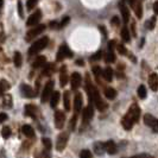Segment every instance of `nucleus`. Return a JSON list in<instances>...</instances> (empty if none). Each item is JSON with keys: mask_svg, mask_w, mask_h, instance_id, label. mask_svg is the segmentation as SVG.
<instances>
[{"mask_svg": "<svg viewBox=\"0 0 158 158\" xmlns=\"http://www.w3.org/2000/svg\"><path fill=\"white\" fill-rule=\"evenodd\" d=\"M87 92H88V97H89V101L92 104H94V106L97 107L100 112L101 111H105L106 108H107V105H106L105 101L101 99L99 90L90 83L89 77H87Z\"/></svg>", "mask_w": 158, "mask_h": 158, "instance_id": "f257e3e1", "label": "nucleus"}, {"mask_svg": "<svg viewBox=\"0 0 158 158\" xmlns=\"http://www.w3.org/2000/svg\"><path fill=\"white\" fill-rule=\"evenodd\" d=\"M48 43H49V38L48 37H43V38L38 39L37 42H35V43L30 46L29 55L31 56V55H35V53H38L39 51H42L44 48L48 45Z\"/></svg>", "mask_w": 158, "mask_h": 158, "instance_id": "f03ea898", "label": "nucleus"}, {"mask_svg": "<svg viewBox=\"0 0 158 158\" xmlns=\"http://www.w3.org/2000/svg\"><path fill=\"white\" fill-rule=\"evenodd\" d=\"M44 30H45V25H43V24H41V25H36L34 29H31V30H30V31L26 34V36H25V39H26L27 42L32 41L35 37H37L38 35H41Z\"/></svg>", "mask_w": 158, "mask_h": 158, "instance_id": "7ed1b4c3", "label": "nucleus"}, {"mask_svg": "<svg viewBox=\"0 0 158 158\" xmlns=\"http://www.w3.org/2000/svg\"><path fill=\"white\" fill-rule=\"evenodd\" d=\"M68 138H69V134L68 132H62L61 134L58 136L57 138V143H56V150L57 151H63L67 146V143H68Z\"/></svg>", "mask_w": 158, "mask_h": 158, "instance_id": "20e7f679", "label": "nucleus"}, {"mask_svg": "<svg viewBox=\"0 0 158 158\" xmlns=\"http://www.w3.org/2000/svg\"><path fill=\"white\" fill-rule=\"evenodd\" d=\"M53 92V81H49L45 85V87L43 89V93H42V102L43 104L48 102L50 100V97H51Z\"/></svg>", "mask_w": 158, "mask_h": 158, "instance_id": "39448f33", "label": "nucleus"}, {"mask_svg": "<svg viewBox=\"0 0 158 158\" xmlns=\"http://www.w3.org/2000/svg\"><path fill=\"white\" fill-rule=\"evenodd\" d=\"M67 57H73V53L69 50V48L65 44H63L61 48H60L58 53H57V57L56 58H57V61H63Z\"/></svg>", "mask_w": 158, "mask_h": 158, "instance_id": "423d86ee", "label": "nucleus"}, {"mask_svg": "<svg viewBox=\"0 0 158 158\" xmlns=\"http://www.w3.org/2000/svg\"><path fill=\"white\" fill-rule=\"evenodd\" d=\"M119 10H120V12H121L124 23L127 24L128 20H130V10L126 6V1H125V0H121V1L119 2Z\"/></svg>", "mask_w": 158, "mask_h": 158, "instance_id": "0eeeda50", "label": "nucleus"}, {"mask_svg": "<svg viewBox=\"0 0 158 158\" xmlns=\"http://www.w3.org/2000/svg\"><path fill=\"white\" fill-rule=\"evenodd\" d=\"M41 18H42V12L38 10V11H36L35 13H32L29 17V19H27L26 22V25L27 26H36V25H38Z\"/></svg>", "mask_w": 158, "mask_h": 158, "instance_id": "6e6552de", "label": "nucleus"}, {"mask_svg": "<svg viewBox=\"0 0 158 158\" xmlns=\"http://www.w3.org/2000/svg\"><path fill=\"white\" fill-rule=\"evenodd\" d=\"M93 115H94V107H93V104L90 102V104L83 109V112H82L83 121H85V123H88V121L93 118Z\"/></svg>", "mask_w": 158, "mask_h": 158, "instance_id": "1a4fd4ad", "label": "nucleus"}, {"mask_svg": "<svg viewBox=\"0 0 158 158\" xmlns=\"http://www.w3.org/2000/svg\"><path fill=\"white\" fill-rule=\"evenodd\" d=\"M65 123V115L62 111H56L55 113V125L57 128H63Z\"/></svg>", "mask_w": 158, "mask_h": 158, "instance_id": "9d476101", "label": "nucleus"}, {"mask_svg": "<svg viewBox=\"0 0 158 158\" xmlns=\"http://www.w3.org/2000/svg\"><path fill=\"white\" fill-rule=\"evenodd\" d=\"M70 82H71V88L74 90H76L77 88L81 86V82H82V77L79 73H73L70 77Z\"/></svg>", "mask_w": 158, "mask_h": 158, "instance_id": "9b49d317", "label": "nucleus"}, {"mask_svg": "<svg viewBox=\"0 0 158 158\" xmlns=\"http://www.w3.org/2000/svg\"><path fill=\"white\" fill-rule=\"evenodd\" d=\"M121 124H123V127L126 130V131H130L132 127H133V125H134V120L132 119V117L128 113L125 115L123 118V120H121Z\"/></svg>", "mask_w": 158, "mask_h": 158, "instance_id": "f8f14e48", "label": "nucleus"}, {"mask_svg": "<svg viewBox=\"0 0 158 158\" xmlns=\"http://www.w3.org/2000/svg\"><path fill=\"white\" fill-rule=\"evenodd\" d=\"M20 90H22V94L26 97H34L36 95V92L29 85H22L20 86Z\"/></svg>", "mask_w": 158, "mask_h": 158, "instance_id": "ddd939ff", "label": "nucleus"}, {"mask_svg": "<svg viewBox=\"0 0 158 158\" xmlns=\"http://www.w3.org/2000/svg\"><path fill=\"white\" fill-rule=\"evenodd\" d=\"M128 114L132 117V119L134 120V123H137L139 120V117H140V108L137 105H132L130 111H128Z\"/></svg>", "mask_w": 158, "mask_h": 158, "instance_id": "4468645a", "label": "nucleus"}, {"mask_svg": "<svg viewBox=\"0 0 158 158\" xmlns=\"http://www.w3.org/2000/svg\"><path fill=\"white\" fill-rule=\"evenodd\" d=\"M149 86L153 92L158 90V75L156 73H152L149 76Z\"/></svg>", "mask_w": 158, "mask_h": 158, "instance_id": "2eb2a0df", "label": "nucleus"}, {"mask_svg": "<svg viewBox=\"0 0 158 158\" xmlns=\"http://www.w3.org/2000/svg\"><path fill=\"white\" fill-rule=\"evenodd\" d=\"M82 102H83L82 95L80 93H77L75 99H74V109H75V113H79L80 111L82 109Z\"/></svg>", "mask_w": 158, "mask_h": 158, "instance_id": "dca6fc26", "label": "nucleus"}, {"mask_svg": "<svg viewBox=\"0 0 158 158\" xmlns=\"http://www.w3.org/2000/svg\"><path fill=\"white\" fill-rule=\"evenodd\" d=\"M22 132H23V134L25 137H27V138H35V130L30 125H24L22 127Z\"/></svg>", "mask_w": 158, "mask_h": 158, "instance_id": "f3484780", "label": "nucleus"}, {"mask_svg": "<svg viewBox=\"0 0 158 158\" xmlns=\"http://www.w3.org/2000/svg\"><path fill=\"white\" fill-rule=\"evenodd\" d=\"M105 150L107 153H109V155H114L117 153V145H115L114 141L109 140L105 143Z\"/></svg>", "mask_w": 158, "mask_h": 158, "instance_id": "a211bd4d", "label": "nucleus"}, {"mask_svg": "<svg viewBox=\"0 0 158 158\" xmlns=\"http://www.w3.org/2000/svg\"><path fill=\"white\" fill-rule=\"evenodd\" d=\"M60 92H53V94H51V97H50V106H51V108H55L56 106L58 105V101H60Z\"/></svg>", "mask_w": 158, "mask_h": 158, "instance_id": "6ab92c4d", "label": "nucleus"}, {"mask_svg": "<svg viewBox=\"0 0 158 158\" xmlns=\"http://www.w3.org/2000/svg\"><path fill=\"white\" fill-rule=\"evenodd\" d=\"M102 76L105 77L106 81H108V82H111L112 79H113V69L111 68V67H107L104 73H102Z\"/></svg>", "mask_w": 158, "mask_h": 158, "instance_id": "aec40b11", "label": "nucleus"}, {"mask_svg": "<svg viewBox=\"0 0 158 158\" xmlns=\"http://www.w3.org/2000/svg\"><path fill=\"white\" fill-rule=\"evenodd\" d=\"M13 63H14V65H16L17 68L22 67L23 57H22V53H19V51H16V53H14V56H13Z\"/></svg>", "mask_w": 158, "mask_h": 158, "instance_id": "412c9836", "label": "nucleus"}, {"mask_svg": "<svg viewBox=\"0 0 158 158\" xmlns=\"http://www.w3.org/2000/svg\"><path fill=\"white\" fill-rule=\"evenodd\" d=\"M45 62H46V58L44 56H39L35 60V62L32 63V67L34 68H39L42 65H45Z\"/></svg>", "mask_w": 158, "mask_h": 158, "instance_id": "4be33fe9", "label": "nucleus"}, {"mask_svg": "<svg viewBox=\"0 0 158 158\" xmlns=\"http://www.w3.org/2000/svg\"><path fill=\"white\" fill-rule=\"evenodd\" d=\"M94 151H95V153L97 155H102L104 152H105V144L104 143H95L94 144Z\"/></svg>", "mask_w": 158, "mask_h": 158, "instance_id": "5701e85b", "label": "nucleus"}, {"mask_svg": "<svg viewBox=\"0 0 158 158\" xmlns=\"http://www.w3.org/2000/svg\"><path fill=\"white\" fill-rule=\"evenodd\" d=\"M105 95L108 100H113L117 97V92L114 88H106L105 89Z\"/></svg>", "mask_w": 158, "mask_h": 158, "instance_id": "b1692460", "label": "nucleus"}, {"mask_svg": "<svg viewBox=\"0 0 158 158\" xmlns=\"http://www.w3.org/2000/svg\"><path fill=\"white\" fill-rule=\"evenodd\" d=\"M63 102L65 111H70V99H69V92H64L63 94Z\"/></svg>", "mask_w": 158, "mask_h": 158, "instance_id": "393cba45", "label": "nucleus"}, {"mask_svg": "<svg viewBox=\"0 0 158 158\" xmlns=\"http://www.w3.org/2000/svg\"><path fill=\"white\" fill-rule=\"evenodd\" d=\"M36 111H37V108H36L34 105H26L25 106V114L29 115V117H35Z\"/></svg>", "mask_w": 158, "mask_h": 158, "instance_id": "a878e982", "label": "nucleus"}, {"mask_svg": "<svg viewBox=\"0 0 158 158\" xmlns=\"http://www.w3.org/2000/svg\"><path fill=\"white\" fill-rule=\"evenodd\" d=\"M60 82H61V86H65L67 82H68V76H67V73H65V68L61 69V75H60Z\"/></svg>", "mask_w": 158, "mask_h": 158, "instance_id": "bb28decb", "label": "nucleus"}, {"mask_svg": "<svg viewBox=\"0 0 158 158\" xmlns=\"http://www.w3.org/2000/svg\"><path fill=\"white\" fill-rule=\"evenodd\" d=\"M53 69H55V65L53 64H46L43 69V75L44 76H49L53 73Z\"/></svg>", "mask_w": 158, "mask_h": 158, "instance_id": "cd10ccee", "label": "nucleus"}, {"mask_svg": "<svg viewBox=\"0 0 158 158\" xmlns=\"http://www.w3.org/2000/svg\"><path fill=\"white\" fill-rule=\"evenodd\" d=\"M137 94H138L139 99H145V97H146V94H148V93H146V88H145V86L140 85V86L138 87Z\"/></svg>", "mask_w": 158, "mask_h": 158, "instance_id": "c85d7f7f", "label": "nucleus"}, {"mask_svg": "<svg viewBox=\"0 0 158 158\" xmlns=\"http://www.w3.org/2000/svg\"><path fill=\"white\" fill-rule=\"evenodd\" d=\"M121 38H123L124 42H130L131 41V36H130V31L126 29V27H124L123 30H121Z\"/></svg>", "mask_w": 158, "mask_h": 158, "instance_id": "c756f323", "label": "nucleus"}, {"mask_svg": "<svg viewBox=\"0 0 158 158\" xmlns=\"http://www.w3.org/2000/svg\"><path fill=\"white\" fill-rule=\"evenodd\" d=\"M115 61V53L113 50H108V53L106 55V62L107 63H113Z\"/></svg>", "mask_w": 158, "mask_h": 158, "instance_id": "7c9ffc66", "label": "nucleus"}, {"mask_svg": "<svg viewBox=\"0 0 158 158\" xmlns=\"http://www.w3.org/2000/svg\"><path fill=\"white\" fill-rule=\"evenodd\" d=\"M155 120H156V118H153L151 114L144 115V123H145V125H148V126H152V124H153Z\"/></svg>", "mask_w": 158, "mask_h": 158, "instance_id": "2f4dec72", "label": "nucleus"}, {"mask_svg": "<svg viewBox=\"0 0 158 158\" xmlns=\"http://www.w3.org/2000/svg\"><path fill=\"white\" fill-rule=\"evenodd\" d=\"M134 12H136V16H137V18H139L140 19L141 17H143V6H141L140 2H138L137 5H136V7H134Z\"/></svg>", "mask_w": 158, "mask_h": 158, "instance_id": "473e14b6", "label": "nucleus"}, {"mask_svg": "<svg viewBox=\"0 0 158 158\" xmlns=\"http://www.w3.org/2000/svg\"><path fill=\"white\" fill-rule=\"evenodd\" d=\"M145 25H146V27H148L149 30H153V29H155V25H156V17H152L150 20H148Z\"/></svg>", "mask_w": 158, "mask_h": 158, "instance_id": "72a5a7b5", "label": "nucleus"}, {"mask_svg": "<svg viewBox=\"0 0 158 158\" xmlns=\"http://www.w3.org/2000/svg\"><path fill=\"white\" fill-rule=\"evenodd\" d=\"M1 136H2V138H5V139H7L10 136H11V128L10 127H2V130H1Z\"/></svg>", "mask_w": 158, "mask_h": 158, "instance_id": "f704fd0d", "label": "nucleus"}, {"mask_svg": "<svg viewBox=\"0 0 158 158\" xmlns=\"http://www.w3.org/2000/svg\"><path fill=\"white\" fill-rule=\"evenodd\" d=\"M80 158H93L92 156V152L89 151V150H82L81 152H80Z\"/></svg>", "mask_w": 158, "mask_h": 158, "instance_id": "c9c22d12", "label": "nucleus"}, {"mask_svg": "<svg viewBox=\"0 0 158 158\" xmlns=\"http://www.w3.org/2000/svg\"><path fill=\"white\" fill-rule=\"evenodd\" d=\"M42 143H43L44 148L46 150H50L53 148V143H51V140H50L49 138H43V139H42Z\"/></svg>", "mask_w": 158, "mask_h": 158, "instance_id": "e433bc0d", "label": "nucleus"}, {"mask_svg": "<svg viewBox=\"0 0 158 158\" xmlns=\"http://www.w3.org/2000/svg\"><path fill=\"white\" fill-rule=\"evenodd\" d=\"M37 2H38V0H27L26 9L29 10V11H31V10L34 9L36 5H37Z\"/></svg>", "mask_w": 158, "mask_h": 158, "instance_id": "4c0bfd02", "label": "nucleus"}, {"mask_svg": "<svg viewBox=\"0 0 158 158\" xmlns=\"http://www.w3.org/2000/svg\"><path fill=\"white\" fill-rule=\"evenodd\" d=\"M76 120H77V115H73L70 119V124H69V128L70 130H75V126H76Z\"/></svg>", "mask_w": 158, "mask_h": 158, "instance_id": "58836bf2", "label": "nucleus"}, {"mask_svg": "<svg viewBox=\"0 0 158 158\" xmlns=\"http://www.w3.org/2000/svg\"><path fill=\"white\" fill-rule=\"evenodd\" d=\"M93 73H94V75H95V77H97L99 79V76L100 75H102V73H104V70L100 68V67H93Z\"/></svg>", "mask_w": 158, "mask_h": 158, "instance_id": "ea45409f", "label": "nucleus"}, {"mask_svg": "<svg viewBox=\"0 0 158 158\" xmlns=\"http://www.w3.org/2000/svg\"><path fill=\"white\" fill-rule=\"evenodd\" d=\"M69 22H70V18H69V17H64L63 19H62L61 23H60V25H58V27H60V29H62V27L67 26V25L69 24Z\"/></svg>", "mask_w": 158, "mask_h": 158, "instance_id": "a19ab883", "label": "nucleus"}, {"mask_svg": "<svg viewBox=\"0 0 158 158\" xmlns=\"http://www.w3.org/2000/svg\"><path fill=\"white\" fill-rule=\"evenodd\" d=\"M117 49H118V51H119L120 55H126V53H127V51H126V48H125L124 44H121V43L117 45Z\"/></svg>", "mask_w": 158, "mask_h": 158, "instance_id": "79ce46f5", "label": "nucleus"}, {"mask_svg": "<svg viewBox=\"0 0 158 158\" xmlns=\"http://www.w3.org/2000/svg\"><path fill=\"white\" fill-rule=\"evenodd\" d=\"M18 13H19V17L20 18L24 17V11H23V4H22V1H18Z\"/></svg>", "mask_w": 158, "mask_h": 158, "instance_id": "37998d69", "label": "nucleus"}, {"mask_svg": "<svg viewBox=\"0 0 158 158\" xmlns=\"http://www.w3.org/2000/svg\"><path fill=\"white\" fill-rule=\"evenodd\" d=\"M101 57H102V53H101V51H97L95 55H93V56L90 57V61H97V60H101Z\"/></svg>", "mask_w": 158, "mask_h": 158, "instance_id": "c03bdc74", "label": "nucleus"}, {"mask_svg": "<svg viewBox=\"0 0 158 158\" xmlns=\"http://www.w3.org/2000/svg\"><path fill=\"white\" fill-rule=\"evenodd\" d=\"M126 1H127V4H128V5L131 6L132 9H134V7H136V5H137V4L139 2L138 0H126Z\"/></svg>", "mask_w": 158, "mask_h": 158, "instance_id": "a18cd8bd", "label": "nucleus"}, {"mask_svg": "<svg viewBox=\"0 0 158 158\" xmlns=\"http://www.w3.org/2000/svg\"><path fill=\"white\" fill-rule=\"evenodd\" d=\"M151 127H152L153 132H156V133H157L158 132V119H156V120L153 121V124H152V126H151Z\"/></svg>", "mask_w": 158, "mask_h": 158, "instance_id": "49530a36", "label": "nucleus"}, {"mask_svg": "<svg viewBox=\"0 0 158 158\" xmlns=\"http://www.w3.org/2000/svg\"><path fill=\"white\" fill-rule=\"evenodd\" d=\"M0 86H1V87L4 88L5 90H6V89H9V88H10V85L7 83V82H6V81H5V80H2V81L0 82Z\"/></svg>", "mask_w": 158, "mask_h": 158, "instance_id": "de8ad7c7", "label": "nucleus"}, {"mask_svg": "<svg viewBox=\"0 0 158 158\" xmlns=\"http://www.w3.org/2000/svg\"><path fill=\"white\" fill-rule=\"evenodd\" d=\"M7 120V114L6 113H0V124Z\"/></svg>", "mask_w": 158, "mask_h": 158, "instance_id": "09e8293b", "label": "nucleus"}, {"mask_svg": "<svg viewBox=\"0 0 158 158\" xmlns=\"http://www.w3.org/2000/svg\"><path fill=\"white\" fill-rule=\"evenodd\" d=\"M111 22H112V24H113L114 26H118V25H119V18L118 17H113Z\"/></svg>", "mask_w": 158, "mask_h": 158, "instance_id": "8fccbe9b", "label": "nucleus"}, {"mask_svg": "<svg viewBox=\"0 0 158 158\" xmlns=\"http://www.w3.org/2000/svg\"><path fill=\"white\" fill-rule=\"evenodd\" d=\"M115 46V41H111L109 43H108V50H113Z\"/></svg>", "mask_w": 158, "mask_h": 158, "instance_id": "3c124183", "label": "nucleus"}, {"mask_svg": "<svg viewBox=\"0 0 158 158\" xmlns=\"http://www.w3.org/2000/svg\"><path fill=\"white\" fill-rule=\"evenodd\" d=\"M153 12H155L156 14H158V1H156V2L153 4Z\"/></svg>", "mask_w": 158, "mask_h": 158, "instance_id": "603ef678", "label": "nucleus"}, {"mask_svg": "<svg viewBox=\"0 0 158 158\" xmlns=\"http://www.w3.org/2000/svg\"><path fill=\"white\" fill-rule=\"evenodd\" d=\"M76 64L80 65V67H83V65H85V62L82 61V60H77V61H76Z\"/></svg>", "mask_w": 158, "mask_h": 158, "instance_id": "864d4df0", "label": "nucleus"}, {"mask_svg": "<svg viewBox=\"0 0 158 158\" xmlns=\"http://www.w3.org/2000/svg\"><path fill=\"white\" fill-rule=\"evenodd\" d=\"M56 25H57L56 22H51V23H50V27H56Z\"/></svg>", "mask_w": 158, "mask_h": 158, "instance_id": "5fc2aeb1", "label": "nucleus"}, {"mask_svg": "<svg viewBox=\"0 0 158 158\" xmlns=\"http://www.w3.org/2000/svg\"><path fill=\"white\" fill-rule=\"evenodd\" d=\"M4 92H5V89L0 86V95H2V94H4Z\"/></svg>", "mask_w": 158, "mask_h": 158, "instance_id": "6e6d98bb", "label": "nucleus"}, {"mask_svg": "<svg viewBox=\"0 0 158 158\" xmlns=\"http://www.w3.org/2000/svg\"><path fill=\"white\" fill-rule=\"evenodd\" d=\"M2 6H4V0H0V11L2 9Z\"/></svg>", "mask_w": 158, "mask_h": 158, "instance_id": "4d7b16f0", "label": "nucleus"}, {"mask_svg": "<svg viewBox=\"0 0 158 158\" xmlns=\"http://www.w3.org/2000/svg\"><path fill=\"white\" fill-rule=\"evenodd\" d=\"M132 158H139V157H132Z\"/></svg>", "mask_w": 158, "mask_h": 158, "instance_id": "13d9d810", "label": "nucleus"}]
</instances>
